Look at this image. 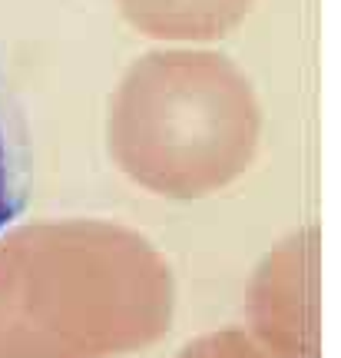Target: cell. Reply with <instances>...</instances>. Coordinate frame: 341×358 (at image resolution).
I'll use <instances>...</instances> for the list:
<instances>
[{
    "label": "cell",
    "mask_w": 341,
    "mask_h": 358,
    "mask_svg": "<svg viewBox=\"0 0 341 358\" xmlns=\"http://www.w3.org/2000/svg\"><path fill=\"white\" fill-rule=\"evenodd\" d=\"M27 189H30V150H27V127L13 90L0 70V236L10 229L24 213Z\"/></svg>",
    "instance_id": "obj_1"
}]
</instances>
